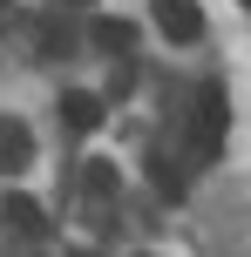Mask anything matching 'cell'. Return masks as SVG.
Returning <instances> with one entry per match:
<instances>
[{"label":"cell","mask_w":251,"mask_h":257,"mask_svg":"<svg viewBox=\"0 0 251 257\" xmlns=\"http://www.w3.org/2000/svg\"><path fill=\"white\" fill-rule=\"evenodd\" d=\"M224 136H231V95H224V81H204L197 108H190V149L211 163V156H224Z\"/></svg>","instance_id":"obj_1"},{"label":"cell","mask_w":251,"mask_h":257,"mask_svg":"<svg viewBox=\"0 0 251 257\" xmlns=\"http://www.w3.org/2000/svg\"><path fill=\"white\" fill-rule=\"evenodd\" d=\"M156 27H163V41H177V48L204 41V14H197V0H156Z\"/></svg>","instance_id":"obj_2"},{"label":"cell","mask_w":251,"mask_h":257,"mask_svg":"<svg viewBox=\"0 0 251 257\" xmlns=\"http://www.w3.org/2000/svg\"><path fill=\"white\" fill-rule=\"evenodd\" d=\"M0 223H7L14 237H41V230H48V210H41L34 196H21V190H7V196H0Z\"/></svg>","instance_id":"obj_3"},{"label":"cell","mask_w":251,"mask_h":257,"mask_svg":"<svg viewBox=\"0 0 251 257\" xmlns=\"http://www.w3.org/2000/svg\"><path fill=\"white\" fill-rule=\"evenodd\" d=\"M102 115H109L102 95H89V88H68V95H61V122L75 128V136H95V128H102Z\"/></svg>","instance_id":"obj_4"},{"label":"cell","mask_w":251,"mask_h":257,"mask_svg":"<svg viewBox=\"0 0 251 257\" xmlns=\"http://www.w3.org/2000/svg\"><path fill=\"white\" fill-rule=\"evenodd\" d=\"M34 163V128L21 115H0V169H27Z\"/></svg>","instance_id":"obj_5"},{"label":"cell","mask_w":251,"mask_h":257,"mask_svg":"<svg viewBox=\"0 0 251 257\" xmlns=\"http://www.w3.org/2000/svg\"><path fill=\"white\" fill-rule=\"evenodd\" d=\"M81 190H89L95 203H109V196H116V163H102V156L81 163Z\"/></svg>","instance_id":"obj_6"},{"label":"cell","mask_w":251,"mask_h":257,"mask_svg":"<svg viewBox=\"0 0 251 257\" xmlns=\"http://www.w3.org/2000/svg\"><path fill=\"white\" fill-rule=\"evenodd\" d=\"M89 34H95V48H102V54H122V48L136 41V27H129V21H109V14H102Z\"/></svg>","instance_id":"obj_7"},{"label":"cell","mask_w":251,"mask_h":257,"mask_svg":"<svg viewBox=\"0 0 251 257\" xmlns=\"http://www.w3.org/2000/svg\"><path fill=\"white\" fill-rule=\"evenodd\" d=\"M136 88V68H116V75H109V95H129ZM109 95H102V102H109Z\"/></svg>","instance_id":"obj_8"},{"label":"cell","mask_w":251,"mask_h":257,"mask_svg":"<svg viewBox=\"0 0 251 257\" xmlns=\"http://www.w3.org/2000/svg\"><path fill=\"white\" fill-rule=\"evenodd\" d=\"M75 7H95V0H75Z\"/></svg>","instance_id":"obj_9"}]
</instances>
